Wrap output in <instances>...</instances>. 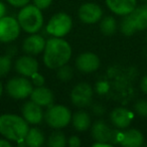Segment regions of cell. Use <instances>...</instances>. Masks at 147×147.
Wrapping results in <instances>:
<instances>
[{
  "label": "cell",
  "mask_w": 147,
  "mask_h": 147,
  "mask_svg": "<svg viewBox=\"0 0 147 147\" xmlns=\"http://www.w3.org/2000/svg\"><path fill=\"white\" fill-rule=\"evenodd\" d=\"M22 117L25 119L28 124L32 125H38L41 123L43 119V111L42 107H40L39 105H37L36 103L32 102V101H28L22 106Z\"/></svg>",
  "instance_id": "13"
},
{
  "label": "cell",
  "mask_w": 147,
  "mask_h": 147,
  "mask_svg": "<svg viewBox=\"0 0 147 147\" xmlns=\"http://www.w3.org/2000/svg\"><path fill=\"white\" fill-rule=\"evenodd\" d=\"M71 57V47L61 37H51L45 42L43 63L49 69H57L69 63Z\"/></svg>",
  "instance_id": "1"
},
{
  "label": "cell",
  "mask_w": 147,
  "mask_h": 147,
  "mask_svg": "<svg viewBox=\"0 0 147 147\" xmlns=\"http://www.w3.org/2000/svg\"><path fill=\"white\" fill-rule=\"evenodd\" d=\"M110 120L112 124L118 129H125L130 126L133 120V113L126 108L118 107L111 112Z\"/></svg>",
  "instance_id": "15"
},
{
  "label": "cell",
  "mask_w": 147,
  "mask_h": 147,
  "mask_svg": "<svg viewBox=\"0 0 147 147\" xmlns=\"http://www.w3.org/2000/svg\"><path fill=\"white\" fill-rule=\"evenodd\" d=\"M11 67H12V61L10 55L7 53L4 55H0V78L7 76L10 71Z\"/></svg>",
  "instance_id": "24"
},
{
  "label": "cell",
  "mask_w": 147,
  "mask_h": 147,
  "mask_svg": "<svg viewBox=\"0 0 147 147\" xmlns=\"http://www.w3.org/2000/svg\"><path fill=\"white\" fill-rule=\"evenodd\" d=\"M100 29L103 34L107 36L113 35L117 30V22L113 16H105L101 20L100 23Z\"/></svg>",
  "instance_id": "22"
},
{
  "label": "cell",
  "mask_w": 147,
  "mask_h": 147,
  "mask_svg": "<svg viewBox=\"0 0 147 147\" xmlns=\"http://www.w3.org/2000/svg\"><path fill=\"white\" fill-rule=\"evenodd\" d=\"M144 142V136L137 129H128L121 134L120 144L124 147H139Z\"/></svg>",
  "instance_id": "19"
},
{
  "label": "cell",
  "mask_w": 147,
  "mask_h": 147,
  "mask_svg": "<svg viewBox=\"0 0 147 147\" xmlns=\"http://www.w3.org/2000/svg\"><path fill=\"white\" fill-rule=\"evenodd\" d=\"M53 0H33V4L36 7H38L40 10L47 9L51 4Z\"/></svg>",
  "instance_id": "28"
},
{
  "label": "cell",
  "mask_w": 147,
  "mask_h": 147,
  "mask_svg": "<svg viewBox=\"0 0 147 147\" xmlns=\"http://www.w3.org/2000/svg\"><path fill=\"white\" fill-rule=\"evenodd\" d=\"M15 53H16V47H9V49H8V53H7V55H10V57H12L13 55H15Z\"/></svg>",
  "instance_id": "35"
},
{
  "label": "cell",
  "mask_w": 147,
  "mask_h": 147,
  "mask_svg": "<svg viewBox=\"0 0 147 147\" xmlns=\"http://www.w3.org/2000/svg\"><path fill=\"white\" fill-rule=\"evenodd\" d=\"M5 13H6V6H5L4 3L0 1V18L5 16Z\"/></svg>",
  "instance_id": "33"
},
{
  "label": "cell",
  "mask_w": 147,
  "mask_h": 147,
  "mask_svg": "<svg viewBox=\"0 0 147 147\" xmlns=\"http://www.w3.org/2000/svg\"><path fill=\"white\" fill-rule=\"evenodd\" d=\"M71 113L69 109L63 105H51L45 113V122L53 129H61L67 127L71 121Z\"/></svg>",
  "instance_id": "4"
},
{
  "label": "cell",
  "mask_w": 147,
  "mask_h": 147,
  "mask_svg": "<svg viewBox=\"0 0 147 147\" xmlns=\"http://www.w3.org/2000/svg\"><path fill=\"white\" fill-rule=\"evenodd\" d=\"M7 2L14 7H23L28 4L30 0H7Z\"/></svg>",
  "instance_id": "30"
},
{
  "label": "cell",
  "mask_w": 147,
  "mask_h": 147,
  "mask_svg": "<svg viewBox=\"0 0 147 147\" xmlns=\"http://www.w3.org/2000/svg\"><path fill=\"white\" fill-rule=\"evenodd\" d=\"M103 11L98 4L95 3H85L79 9V18L87 24H93L102 19Z\"/></svg>",
  "instance_id": "10"
},
{
  "label": "cell",
  "mask_w": 147,
  "mask_h": 147,
  "mask_svg": "<svg viewBox=\"0 0 147 147\" xmlns=\"http://www.w3.org/2000/svg\"><path fill=\"white\" fill-rule=\"evenodd\" d=\"M57 69V79H59L63 82H67V81H69L73 78V69L69 65H63Z\"/></svg>",
  "instance_id": "25"
},
{
  "label": "cell",
  "mask_w": 147,
  "mask_h": 147,
  "mask_svg": "<svg viewBox=\"0 0 147 147\" xmlns=\"http://www.w3.org/2000/svg\"><path fill=\"white\" fill-rule=\"evenodd\" d=\"M73 26V20L67 13L59 12L55 14L47 25V31L49 34L55 37H63L69 32Z\"/></svg>",
  "instance_id": "6"
},
{
  "label": "cell",
  "mask_w": 147,
  "mask_h": 147,
  "mask_svg": "<svg viewBox=\"0 0 147 147\" xmlns=\"http://www.w3.org/2000/svg\"><path fill=\"white\" fill-rule=\"evenodd\" d=\"M76 67L82 73H93L100 67V59L93 53H84L77 57Z\"/></svg>",
  "instance_id": "12"
},
{
  "label": "cell",
  "mask_w": 147,
  "mask_h": 147,
  "mask_svg": "<svg viewBox=\"0 0 147 147\" xmlns=\"http://www.w3.org/2000/svg\"><path fill=\"white\" fill-rule=\"evenodd\" d=\"M93 89L88 83H80L71 90V100L78 108L88 107L92 102Z\"/></svg>",
  "instance_id": "9"
},
{
  "label": "cell",
  "mask_w": 147,
  "mask_h": 147,
  "mask_svg": "<svg viewBox=\"0 0 147 147\" xmlns=\"http://www.w3.org/2000/svg\"><path fill=\"white\" fill-rule=\"evenodd\" d=\"M113 144L111 143H108V142H95L93 144V147H112Z\"/></svg>",
  "instance_id": "32"
},
{
  "label": "cell",
  "mask_w": 147,
  "mask_h": 147,
  "mask_svg": "<svg viewBox=\"0 0 147 147\" xmlns=\"http://www.w3.org/2000/svg\"><path fill=\"white\" fill-rule=\"evenodd\" d=\"M134 110L142 118H147V100H140L134 105Z\"/></svg>",
  "instance_id": "26"
},
{
  "label": "cell",
  "mask_w": 147,
  "mask_h": 147,
  "mask_svg": "<svg viewBox=\"0 0 147 147\" xmlns=\"http://www.w3.org/2000/svg\"><path fill=\"white\" fill-rule=\"evenodd\" d=\"M20 25L16 18L12 16H3L0 18V41L11 42L19 36Z\"/></svg>",
  "instance_id": "8"
},
{
  "label": "cell",
  "mask_w": 147,
  "mask_h": 147,
  "mask_svg": "<svg viewBox=\"0 0 147 147\" xmlns=\"http://www.w3.org/2000/svg\"><path fill=\"white\" fill-rule=\"evenodd\" d=\"M0 147H11V143L7 139H0Z\"/></svg>",
  "instance_id": "34"
},
{
  "label": "cell",
  "mask_w": 147,
  "mask_h": 147,
  "mask_svg": "<svg viewBox=\"0 0 147 147\" xmlns=\"http://www.w3.org/2000/svg\"><path fill=\"white\" fill-rule=\"evenodd\" d=\"M67 145L71 147H79L82 145V142H81V139L79 138L78 136L74 135V136H71L67 140Z\"/></svg>",
  "instance_id": "29"
},
{
  "label": "cell",
  "mask_w": 147,
  "mask_h": 147,
  "mask_svg": "<svg viewBox=\"0 0 147 147\" xmlns=\"http://www.w3.org/2000/svg\"><path fill=\"white\" fill-rule=\"evenodd\" d=\"M45 42L47 40L43 36H41L40 34L32 33L24 39L22 43V49L26 55H36L45 51Z\"/></svg>",
  "instance_id": "14"
},
{
  "label": "cell",
  "mask_w": 147,
  "mask_h": 147,
  "mask_svg": "<svg viewBox=\"0 0 147 147\" xmlns=\"http://www.w3.org/2000/svg\"><path fill=\"white\" fill-rule=\"evenodd\" d=\"M106 4L113 13L125 16L136 8L137 0H106Z\"/></svg>",
  "instance_id": "17"
},
{
  "label": "cell",
  "mask_w": 147,
  "mask_h": 147,
  "mask_svg": "<svg viewBox=\"0 0 147 147\" xmlns=\"http://www.w3.org/2000/svg\"><path fill=\"white\" fill-rule=\"evenodd\" d=\"M92 137L97 142H108L111 144L120 142L121 134L117 130H113L102 120H98L92 126Z\"/></svg>",
  "instance_id": "7"
},
{
  "label": "cell",
  "mask_w": 147,
  "mask_h": 147,
  "mask_svg": "<svg viewBox=\"0 0 147 147\" xmlns=\"http://www.w3.org/2000/svg\"><path fill=\"white\" fill-rule=\"evenodd\" d=\"M30 78H31V81H32L31 83H32L34 86L40 87V86H43V84H45V78L41 76L40 74H38V71L35 73L34 75H32Z\"/></svg>",
  "instance_id": "27"
},
{
  "label": "cell",
  "mask_w": 147,
  "mask_h": 147,
  "mask_svg": "<svg viewBox=\"0 0 147 147\" xmlns=\"http://www.w3.org/2000/svg\"><path fill=\"white\" fill-rule=\"evenodd\" d=\"M73 127L79 132H85L91 127V117L85 111H78L71 116Z\"/></svg>",
  "instance_id": "20"
},
{
  "label": "cell",
  "mask_w": 147,
  "mask_h": 147,
  "mask_svg": "<svg viewBox=\"0 0 147 147\" xmlns=\"http://www.w3.org/2000/svg\"><path fill=\"white\" fill-rule=\"evenodd\" d=\"M135 32L138 30H144L147 28V3L140 5L127 15Z\"/></svg>",
  "instance_id": "16"
},
{
  "label": "cell",
  "mask_w": 147,
  "mask_h": 147,
  "mask_svg": "<svg viewBox=\"0 0 147 147\" xmlns=\"http://www.w3.org/2000/svg\"><path fill=\"white\" fill-rule=\"evenodd\" d=\"M25 145L29 147H39L45 143V135L40 129L33 127L29 128L26 136L24 138Z\"/></svg>",
  "instance_id": "21"
},
{
  "label": "cell",
  "mask_w": 147,
  "mask_h": 147,
  "mask_svg": "<svg viewBox=\"0 0 147 147\" xmlns=\"http://www.w3.org/2000/svg\"><path fill=\"white\" fill-rule=\"evenodd\" d=\"M140 88L144 94L147 95V75H145L140 82Z\"/></svg>",
  "instance_id": "31"
},
{
  "label": "cell",
  "mask_w": 147,
  "mask_h": 147,
  "mask_svg": "<svg viewBox=\"0 0 147 147\" xmlns=\"http://www.w3.org/2000/svg\"><path fill=\"white\" fill-rule=\"evenodd\" d=\"M20 28L27 33H36L43 25V15L41 10L34 4H27L21 7L17 15Z\"/></svg>",
  "instance_id": "3"
},
{
  "label": "cell",
  "mask_w": 147,
  "mask_h": 147,
  "mask_svg": "<svg viewBox=\"0 0 147 147\" xmlns=\"http://www.w3.org/2000/svg\"><path fill=\"white\" fill-rule=\"evenodd\" d=\"M15 71L23 77L30 78L32 75L38 71V63L33 57L27 55L20 57L15 61Z\"/></svg>",
  "instance_id": "11"
},
{
  "label": "cell",
  "mask_w": 147,
  "mask_h": 147,
  "mask_svg": "<svg viewBox=\"0 0 147 147\" xmlns=\"http://www.w3.org/2000/svg\"><path fill=\"white\" fill-rule=\"evenodd\" d=\"M142 1H147V0H142Z\"/></svg>",
  "instance_id": "37"
},
{
  "label": "cell",
  "mask_w": 147,
  "mask_h": 147,
  "mask_svg": "<svg viewBox=\"0 0 147 147\" xmlns=\"http://www.w3.org/2000/svg\"><path fill=\"white\" fill-rule=\"evenodd\" d=\"M29 97L32 102L36 103L40 107H47V108L51 106L55 101V97H53L51 90L43 86L36 87L33 89Z\"/></svg>",
  "instance_id": "18"
},
{
  "label": "cell",
  "mask_w": 147,
  "mask_h": 147,
  "mask_svg": "<svg viewBox=\"0 0 147 147\" xmlns=\"http://www.w3.org/2000/svg\"><path fill=\"white\" fill-rule=\"evenodd\" d=\"M5 90L11 98L22 100L30 96L33 90V84L26 77H14L7 82Z\"/></svg>",
  "instance_id": "5"
},
{
  "label": "cell",
  "mask_w": 147,
  "mask_h": 147,
  "mask_svg": "<svg viewBox=\"0 0 147 147\" xmlns=\"http://www.w3.org/2000/svg\"><path fill=\"white\" fill-rule=\"evenodd\" d=\"M28 130V123L23 117L15 114H3L0 116V134L7 140L22 142Z\"/></svg>",
  "instance_id": "2"
},
{
  "label": "cell",
  "mask_w": 147,
  "mask_h": 147,
  "mask_svg": "<svg viewBox=\"0 0 147 147\" xmlns=\"http://www.w3.org/2000/svg\"><path fill=\"white\" fill-rule=\"evenodd\" d=\"M2 94H3V85L1 83V81H0V97L2 96Z\"/></svg>",
  "instance_id": "36"
},
{
  "label": "cell",
  "mask_w": 147,
  "mask_h": 147,
  "mask_svg": "<svg viewBox=\"0 0 147 147\" xmlns=\"http://www.w3.org/2000/svg\"><path fill=\"white\" fill-rule=\"evenodd\" d=\"M67 144L65 135L61 131H55L49 137L47 145L51 147H63Z\"/></svg>",
  "instance_id": "23"
}]
</instances>
